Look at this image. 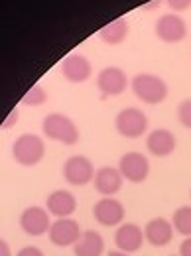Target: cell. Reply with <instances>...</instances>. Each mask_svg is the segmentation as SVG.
Returning a JSON list of instances; mask_svg holds the SVG:
<instances>
[{"mask_svg":"<svg viewBox=\"0 0 191 256\" xmlns=\"http://www.w3.org/2000/svg\"><path fill=\"white\" fill-rule=\"evenodd\" d=\"M42 132L48 140L60 142L64 146H75L79 142V128L77 124L62 112H50L42 120Z\"/></svg>","mask_w":191,"mask_h":256,"instance_id":"6da1fadb","label":"cell"},{"mask_svg":"<svg viewBox=\"0 0 191 256\" xmlns=\"http://www.w3.org/2000/svg\"><path fill=\"white\" fill-rule=\"evenodd\" d=\"M130 89L134 96L146 104H160L168 98V83L154 73H138L130 79Z\"/></svg>","mask_w":191,"mask_h":256,"instance_id":"7a4b0ae2","label":"cell"},{"mask_svg":"<svg viewBox=\"0 0 191 256\" xmlns=\"http://www.w3.org/2000/svg\"><path fill=\"white\" fill-rule=\"evenodd\" d=\"M46 156V142L42 136L26 132L20 134L12 144V158L24 168H34Z\"/></svg>","mask_w":191,"mask_h":256,"instance_id":"3957f363","label":"cell"},{"mask_svg":"<svg viewBox=\"0 0 191 256\" xmlns=\"http://www.w3.org/2000/svg\"><path fill=\"white\" fill-rule=\"evenodd\" d=\"M114 130L128 140L142 138L148 130V116L138 106H126L114 116Z\"/></svg>","mask_w":191,"mask_h":256,"instance_id":"277c9868","label":"cell"},{"mask_svg":"<svg viewBox=\"0 0 191 256\" xmlns=\"http://www.w3.org/2000/svg\"><path fill=\"white\" fill-rule=\"evenodd\" d=\"M62 174H64V180L73 186V188H83L87 184H91L95 180V166L93 162L89 160L87 156L83 154H75V156H69L64 162V168H62Z\"/></svg>","mask_w":191,"mask_h":256,"instance_id":"5b68a950","label":"cell"},{"mask_svg":"<svg viewBox=\"0 0 191 256\" xmlns=\"http://www.w3.org/2000/svg\"><path fill=\"white\" fill-rule=\"evenodd\" d=\"M128 85H130V79H128L126 71L118 65L102 67L96 75V89L102 98L122 95L128 89Z\"/></svg>","mask_w":191,"mask_h":256,"instance_id":"8992f818","label":"cell"},{"mask_svg":"<svg viewBox=\"0 0 191 256\" xmlns=\"http://www.w3.org/2000/svg\"><path fill=\"white\" fill-rule=\"evenodd\" d=\"M154 34L164 44H180L188 36V24L180 14L168 12V14H162L156 20Z\"/></svg>","mask_w":191,"mask_h":256,"instance_id":"52a82bcc","label":"cell"},{"mask_svg":"<svg viewBox=\"0 0 191 256\" xmlns=\"http://www.w3.org/2000/svg\"><path fill=\"white\" fill-rule=\"evenodd\" d=\"M124 178V182L130 184H142L150 176V160L142 152H126L120 156L116 166Z\"/></svg>","mask_w":191,"mask_h":256,"instance_id":"ba28073f","label":"cell"},{"mask_svg":"<svg viewBox=\"0 0 191 256\" xmlns=\"http://www.w3.org/2000/svg\"><path fill=\"white\" fill-rule=\"evenodd\" d=\"M126 209L116 197H100L93 205V219L100 226H118L124 223Z\"/></svg>","mask_w":191,"mask_h":256,"instance_id":"9c48e42d","label":"cell"},{"mask_svg":"<svg viewBox=\"0 0 191 256\" xmlns=\"http://www.w3.org/2000/svg\"><path fill=\"white\" fill-rule=\"evenodd\" d=\"M52 215L46 207H26L20 215V228L28 234V236H44L50 232L52 228Z\"/></svg>","mask_w":191,"mask_h":256,"instance_id":"30bf717a","label":"cell"},{"mask_svg":"<svg viewBox=\"0 0 191 256\" xmlns=\"http://www.w3.org/2000/svg\"><path fill=\"white\" fill-rule=\"evenodd\" d=\"M83 230L79 223L71 217H64V219H56L52 223V228L48 232L52 244L56 246H62V248H67V246H75V242L81 238Z\"/></svg>","mask_w":191,"mask_h":256,"instance_id":"8fae6325","label":"cell"},{"mask_svg":"<svg viewBox=\"0 0 191 256\" xmlns=\"http://www.w3.org/2000/svg\"><path fill=\"white\" fill-rule=\"evenodd\" d=\"M178 138L170 128H154L146 134V150L154 158H168L176 152Z\"/></svg>","mask_w":191,"mask_h":256,"instance_id":"7c38bea8","label":"cell"},{"mask_svg":"<svg viewBox=\"0 0 191 256\" xmlns=\"http://www.w3.org/2000/svg\"><path fill=\"white\" fill-rule=\"evenodd\" d=\"M146 242L144 228L136 223H122L116 226L114 230V246L122 252L134 254L138 252Z\"/></svg>","mask_w":191,"mask_h":256,"instance_id":"4fadbf2b","label":"cell"},{"mask_svg":"<svg viewBox=\"0 0 191 256\" xmlns=\"http://www.w3.org/2000/svg\"><path fill=\"white\" fill-rule=\"evenodd\" d=\"M60 71H62L64 79H67L69 83L79 85V83H85L93 75V65L85 56L71 54V56L64 58V62L60 65Z\"/></svg>","mask_w":191,"mask_h":256,"instance_id":"5bb4252c","label":"cell"},{"mask_svg":"<svg viewBox=\"0 0 191 256\" xmlns=\"http://www.w3.org/2000/svg\"><path fill=\"white\" fill-rule=\"evenodd\" d=\"M122 184H124V178H122L120 170L114 168V166L98 168L95 174V180H93L96 193H100L102 197H114L122 190Z\"/></svg>","mask_w":191,"mask_h":256,"instance_id":"9a60e30c","label":"cell"},{"mask_svg":"<svg viewBox=\"0 0 191 256\" xmlns=\"http://www.w3.org/2000/svg\"><path fill=\"white\" fill-rule=\"evenodd\" d=\"M174 234H176L174 224H172V221H168L164 217H154V219H150L146 223V226H144L146 242L150 246H156V248L168 246L174 240Z\"/></svg>","mask_w":191,"mask_h":256,"instance_id":"2e32d148","label":"cell"},{"mask_svg":"<svg viewBox=\"0 0 191 256\" xmlns=\"http://www.w3.org/2000/svg\"><path fill=\"white\" fill-rule=\"evenodd\" d=\"M46 209L50 211L52 217L56 219H64V217H71L77 211V199L75 195L67 190H56L54 193L48 195L46 199Z\"/></svg>","mask_w":191,"mask_h":256,"instance_id":"e0dca14e","label":"cell"},{"mask_svg":"<svg viewBox=\"0 0 191 256\" xmlns=\"http://www.w3.org/2000/svg\"><path fill=\"white\" fill-rule=\"evenodd\" d=\"M102 252H104V238L95 228L83 230L81 238L73 246L75 256H102Z\"/></svg>","mask_w":191,"mask_h":256,"instance_id":"ac0fdd59","label":"cell"},{"mask_svg":"<svg viewBox=\"0 0 191 256\" xmlns=\"http://www.w3.org/2000/svg\"><path fill=\"white\" fill-rule=\"evenodd\" d=\"M128 32H130V24L126 18H116L98 30V38L106 46H120L128 38Z\"/></svg>","mask_w":191,"mask_h":256,"instance_id":"d6986e66","label":"cell"},{"mask_svg":"<svg viewBox=\"0 0 191 256\" xmlns=\"http://www.w3.org/2000/svg\"><path fill=\"white\" fill-rule=\"evenodd\" d=\"M172 224H174L176 232L182 234L184 238L191 236V205H184V207L176 209L172 215Z\"/></svg>","mask_w":191,"mask_h":256,"instance_id":"ffe728a7","label":"cell"},{"mask_svg":"<svg viewBox=\"0 0 191 256\" xmlns=\"http://www.w3.org/2000/svg\"><path fill=\"white\" fill-rule=\"evenodd\" d=\"M48 102V91L42 85H34L30 87L24 96H22V104L24 106H42Z\"/></svg>","mask_w":191,"mask_h":256,"instance_id":"44dd1931","label":"cell"},{"mask_svg":"<svg viewBox=\"0 0 191 256\" xmlns=\"http://www.w3.org/2000/svg\"><path fill=\"white\" fill-rule=\"evenodd\" d=\"M176 114H178V122L184 128L191 130V96L190 98H184V100L178 104Z\"/></svg>","mask_w":191,"mask_h":256,"instance_id":"7402d4cb","label":"cell"},{"mask_svg":"<svg viewBox=\"0 0 191 256\" xmlns=\"http://www.w3.org/2000/svg\"><path fill=\"white\" fill-rule=\"evenodd\" d=\"M164 2H166L168 8H170L172 12H176V14L186 12L188 8H191V0H164Z\"/></svg>","mask_w":191,"mask_h":256,"instance_id":"603a6c76","label":"cell"},{"mask_svg":"<svg viewBox=\"0 0 191 256\" xmlns=\"http://www.w3.org/2000/svg\"><path fill=\"white\" fill-rule=\"evenodd\" d=\"M16 256H46L44 254V250L42 248H38V246H34V244H28V246H22Z\"/></svg>","mask_w":191,"mask_h":256,"instance_id":"cb8c5ba5","label":"cell"},{"mask_svg":"<svg viewBox=\"0 0 191 256\" xmlns=\"http://www.w3.org/2000/svg\"><path fill=\"white\" fill-rule=\"evenodd\" d=\"M180 256H191V236H186L180 244Z\"/></svg>","mask_w":191,"mask_h":256,"instance_id":"d4e9b609","label":"cell"},{"mask_svg":"<svg viewBox=\"0 0 191 256\" xmlns=\"http://www.w3.org/2000/svg\"><path fill=\"white\" fill-rule=\"evenodd\" d=\"M16 118H18V110L14 108V110H12L10 114H8V118H6L4 122H2V128H10L12 124H14V122H16Z\"/></svg>","mask_w":191,"mask_h":256,"instance_id":"484cf974","label":"cell"},{"mask_svg":"<svg viewBox=\"0 0 191 256\" xmlns=\"http://www.w3.org/2000/svg\"><path fill=\"white\" fill-rule=\"evenodd\" d=\"M0 256H12V250H10V244L2 238L0 240Z\"/></svg>","mask_w":191,"mask_h":256,"instance_id":"4316f807","label":"cell"},{"mask_svg":"<svg viewBox=\"0 0 191 256\" xmlns=\"http://www.w3.org/2000/svg\"><path fill=\"white\" fill-rule=\"evenodd\" d=\"M160 4H162V0H152V2L144 4V10H156Z\"/></svg>","mask_w":191,"mask_h":256,"instance_id":"83f0119b","label":"cell"},{"mask_svg":"<svg viewBox=\"0 0 191 256\" xmlns=\"http://www.w3.org/2000/svg\"><path fill=\"white\" fill-rule=\"evenodd\" d=\"M108 256H130L128 252H122V250H118V248H112V250H108Z\"/></svg>","mask_w":191,"mask_h":256,"instance_id":"f1b7e54d","label":"cell"},{"mask_svg":"<svg viewBox=\"0 0 191 256\" xmlns=\"http://www.w3.org/2000/svg\"><path fill=\"white\" fill-rule=\"evenodd\" d=\"M172 256H180V254H172Z\"/></svg>","mask_w":191,"mask_h":256,"instance_id":"f546056e","label":"cell"},{"mask_svg":"<svg viewBox=\"0 0 191 256\" xmlns=\"http://www.w3.org/2000/svg\"><path fill=\"white\" fill-rule=\"evenodd\" d=\"M190 197H191V192H190Z\"/></svg>","mask_w":191,"mask_h":256,"instance_id":"4dcf8cb0","label":"cell"}]
</instances>
